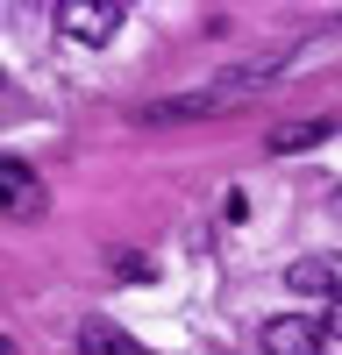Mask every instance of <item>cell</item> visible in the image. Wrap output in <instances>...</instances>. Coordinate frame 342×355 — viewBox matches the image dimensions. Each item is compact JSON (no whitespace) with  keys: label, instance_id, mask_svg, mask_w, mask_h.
Wrapping results in <instances>:
<instances>
[{"label":"cell","instance_id":"9c48e42d","mask_svg":"<svg viewBox=\"0 0 342 355\" xmlns=\"http://www.w3.org/2000/svg\"><path fill=\"white\" fill-rule=\"evenodd\" d=\"M0 355H15V348H8V334H0Z\"/></svg>","mask_w":342,"mask_h":355},{"label":"cell","instance_id":"52a82bcc","mask_svg":"<svg viewBox=\"0 0 342 355\" xmlns=\"http://www.w3.org/2000/svg\"><path fill=\"white\" fill-rule=\"evenodd\" d=\"M79 355H142V341L122 334L114 320H86V327H79Z\"/></svg>","mask_w":342,"mask_h":355},{"label":"cell","instance_id":"277c9868","mask_svg":"<svg viewBox=\"0 0 342 355\" xmlns=\"http://www.w3.org/2000/svg\"><path fill=\"white\" fill-rule=\"evenodd\" d=\"M285 284H293L300 299H335V306H342V249H328V256H300L293 270H285Z\"/></svg>","mask_w":342,"mask_h":355},{"label":"cell","instance_id":"5b68a950","mask_svg":"<svg viewBox=\"0 0 342 355\" xmlns=\"http://www.w3.org/2000/svg\"><path fill=\"white\" fill-rule=\"evenodd\" d=\"M228 100L214 93V85H200V93H171V100H150L142 107V121L150 128H164V121H207V114H221Z\"/></svg>","mask_w":342,"mask_h":355},{"label":"cell","instance_id":"7a4b0ae2","mask_svg":"<svg viewBox=\"0 0 342 355\" xmlns=\"http://www.w3.org/2000/svg\"><path fill=\"white\" fill-rule=\"evenodd\" d=\"M335 334H328V320H314V313H278L264 320V355H321Z\"/></svg>","mask_w":342,"mask_h":355},{"label":"cell","instance_id":"8992f818","mask_svg":"<svg viewBox=\"0 0 342 355\" xmlns=\"http://www.w3.org/2000/svg\"><path fill=\"white\" fill-rule=\"evenodd\" d=\"M328 135H335L328 114H314V121H285V128H271V157H300V150H314V142H328Z\"/></svg>","mask_w":342,"mask_h":355},{"label":"cell","instance_id":"6da1fadb","mask_svg":"<svg viewBox=\"0 0 342 355\" xmlns=\"http://www.w3.org/2000/svg\"><path fill=\"white\" fill-rule=\"evenodd\" d=\"M122 21H129L122 0H65V8H57V36L100 50V43H114V28H122Z\"/></svg>","mask_w":342,"mask_h":355},{"label":"cell","instance_id":"ba28073f","mask_svg":"<svg viewBox=\"0 0 342 355\" xmlns=\"http://www.w3.org/2000/svg\"><path fill=\"white\" fill-rule=\"evenodd\" d=\"M328 334H335V341H342V306H335V313H328Z\"/></svg>","mask_w":342,"mask_h":355},{"label":"cell","instance_id":"3957f363","mask_svg":"<svg viewBox=\"0 0 342 355\" xmlns=\"http://www.w3.org/2000/svg\"><path fill=\"white\" fill-rule=\"evenodd\" d=\"M0 214L8 220H36L43 214V178L22 157H0Z\"/></svg>","mask_w":342,"mask_h":355}]
</instances>
